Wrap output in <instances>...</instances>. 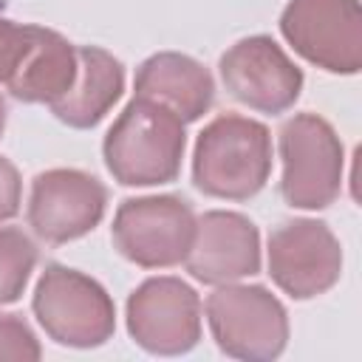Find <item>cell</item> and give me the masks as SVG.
I'll return each mask as SVG.
<instances>
[{
    "label": "cell",
    "mask_w": 362,
    "mask_h": 362,
    "mask_svg": "<svg viewBox=\"0 0 362 362\" xmlns=\"http://www.w3.org/2000/svg\"><path fill=\"white\" fill-rule=\"evenodd\" d=\"M269 274L294 300L320 297L342 274V246L322 221H286L269 235Z\"/></svg>",
    "instance_id": "11"
},
{
    "label": "cell",
    "mask_w": 362,
    "mask_h": 362,
    "mask_svg": "<svg viewBox=\"0 0 362 362\" xmlns=\"http://www.w3.org/2000/svg\"><path fill=\"white\" fill-rule=\"evenodd\" d=\"M221 82L232 99L257 113H286L303 90V71L266 34L238 40L221 54Z\"/></svg>",
    "instance_id": "10"
},
{
    "label": "cell",
    "mask_w": 362,
    "mask_h": 362,
    "mask_svg": "<svg viewBox=\"0 0 362 362\" xmlns=\"http://www.w3.org/2000/svg\"><path fill=\"white\" fill-rule=\"evenodd\" d=\"M127 331L139 348L178 356L201 339V297L181 277H147L127 297Z\"/></svg>",
    "instance_id": "8"
},
{
    "label": "cell",
    "mask_w": 362,
    "mask_h": 362,
    "mask_svg": "<svg viewBox=\"0 0 362 362\" xmlns=\"http://www.w3.org/2000/svg\"><path fill=\"white\" fill-rule=\"evenodd\" d=\"M20 204H23L20 173H17V167L6 156H0V223L11 221L20 212Z\"/></svg>",
    "instance_id": "19"
},
{
    "label": "cell",
    "mask_w": 362,
    "mask_h": 362,
    "mask_svg": "<svg viewBox=\"0 0 362 362\" xmlns=\"http://www.w3.org/2000/svg\"><path fill=\"white\" fill-rule=\"evenodd\" d=\"M76 76V45L59 31L31 25V42L6 82V90L28 105H54Z\"/></svg>",
    "instance_id": "15"
},
{
    "label": "cell",
    "mask_w": 362,
    "mask_h": 362,
    "mask_svg": "<svg viewBox=\"0 0 362 362\" xmlns=\"http://www.w3.org/2000/svg\"><path fill=\"white\" fill-rule=\"evenodd\" d=\"M31 308L42 331L65 348H99L116 331V305L105 286L62 263L42 269Z\"/></svg>",
    "instance_id": "3"
},
{
    "label": "cell",
    "mask_w": 362,
    "mask_h": 362,
    "mask_svg": "<svg viewBox=\"0 0 362 362\" xmlns=\"http://www.w3.org/2000/svg\"><path fill=\"white\" fill-rule=\"evenodd\" d=\"M184 266L198 283L206 286L252 277L260 272V232L240 212H204L195 218V235Z\"/></svg>",
    "instance_id": "12"
},
{
    "label": "cell",
    "mask_w": 362,
    "mask_h": 362,
    "mask_svg": "<svg viewBox=\"0 0 362 362\" xmlns=\"http://www.w3.org/2000/svg\"><path fill=\"white\" fill-rule=\"evenodd\" d=\"M280 34L303 59L328 74L362 68L359 0H288L280 14Z\"/></svg>",
    "instance_id": "7"
},
{
    "label": "cell",
    "mask_w": 362,
    "mask_h": 362,
    "mask_svg": "<svg viewBox=\"0 0 362 362\" xmlns=\"http://www.w3.org/2000/svg\"><path fill=\"white\" fill-rule=\"evenodd\" d=\"M136 96L170 107L184 122L201 119L215 99L212 74L192 57L178 51H158L136 68Z\"/></svg>",
    "instance_id": "13"
},
{
    "label": "cell",
    "mask_w": 362,
    "mask_h": 362,
    "mask_svg": "<svg viewBox=\"0 0 362 362\" xmlns=\"http://www.w3.org/2000/svg\"><path fill=\"white\" fill-rule=\"evenodd\" d=\"M272 175V133L240 113L215 116L195 139L192 181L209 198L249 201Z\"/></svg>",
    "instance_id": "2"
},
{
    "label": "cell",
    "mask_w": 362,
    "mask_h": 362,
    "mask_svg": "<svg viewBox=\"0 0 362 362\" xmlns=\"http://www.w3.org/2000/svg\"><path fill=\"white\" fill-rule=\"evenodd\" d=\"M28 42H31L28 23H14L8 17H0V85H6L11 79Z\"/></svg>",
    "instance_id": "18"
},
{
    "label": "cell",
    "mask_w": 362,
    "mask_h": 362,
    "mask_svg": "<svg viewBox=\"0 0 362 362\" xmlns=\"http://www.w3.org/2000/svg\"><path fill=\"white\" fill-rule=\"evenodd\" d=\"M107 209V187L74 167H54L37 173L28 192V226L31 232L51 243H68L99 226Z\"/></svg>",
    "instance_id": "9"
},
{
    "label": "cell",
    "mask_w": 362,
    "mask_h": 362,
    "mask_svg": "<svg viewBox=\"0 0 362 362\" xmlns=\"http://www.w3.org/2000/svg\"><path fill=\"white\" fill-rule=\"evenodd\" d=\"M204 308L209 331L226 356L272 362L286 351L288 314L269 288L223 283L206 297Z\"/></svg>",
    "instance_id": "5"
},
{
    "label": "cell",
    "mask_w": 362,
    "mask_h": 362,
    "mask_svg": "<svg viewBox=\"0 0 362 362\" xmlns=\"http://www.w3.org/2000/svg\"><path fill=\"white\" fill-rule=\"evenodd\" d=\"M184 124L187 122L170 107L133 96L102 141L105 167L113 181L122 187H156L175 181L187 147Z\"/></svg>",
    "instance_id": "1"
},
{
    "label": "cell",
    "mask_w": 362,
    "mask_h": 362,
    "mask_svg": "<svg viewBox=\"0 0 362 362\" xmlns=\"http://www.w3.org/2000/svg\"><path fill=\"white\" fill-rule=\"evenodd\" d=\"M42 356L40 339L28 328V322L20 314L0 311V359H23L34 362Z\"/></svg>",
    "instance_id": "17"
},
{
    "label": "cell",
    "mask_w": 362,
    "mask_h": 362,
    "mask_svg": "<svg viewBox=\"0 0 362 362\" xmlns=\"http://www.w3.org/2000/svg\"><path fill=\"white\" fill-rule=\"evenodd\" d=\"M283 161L280 195L297 209H325L339 198L345 150L337 130L317 113H294L277 133Z\"/></svg>",
    "instance_id": "4"
},
{
    "label": "cell",
    "mask_w": 362,
    "mask_h": 362,
    "mask_svg": "<svg viewBox=\"0 0 362 362\" xmlns=\"http://www.w3.org/2000/svg\"><path fill=\"white\" fill-rule=\"evenodd\" d=\"M124 90L122 62L99 45H76V76L71 88L48 105L51 113L76 130L96 127Z\"/></svg>",
    "instance_id": "14"
},
{
    "label": "cell",
    "mask_w": 362,
    "mask_h": 362,
    "mask_svg": "<svg viewBox=\"0 0 362 362\" xmlns=\"http://www.w3.org/2000/svg\"><path fill=\"white\" fill-rule=\"evenodd\" d=\"M195 235V212L181 195H144L119 204L110 226L113 246L141 269L184 263Z\"/></svg>",
    "instance_id": "6"
},
{
    "label": "cell",
    "mask_w": 362,
    "mask_h": 362,
    "mask_svg": "<svg viewBox=\"0 0 362 362\" xmlns=\"http://www.w3.org/2000/svg\"><path fill=\"white\" fill-rule=\"evenodd\" d=\"M34 266H37L34 240L17 226H3L0 229V305L23 297Z\"/></svg>",
    "instance_id": "16"
},
{
    "label": "cell",
    "mask_w": 362,
    "mask_h": 362,
    "mask_svg": "<svg viewBox=\"0 0 362 362\" xmlns=\"http://www.w3.org/2000/svg\"><path fill=\"white\" fill-rule=\"evenodd\" d=\"M3 130H6V102L0 96V139H3Z\"/></svg>",
    "instance_id": "20"
}]
</instances>
